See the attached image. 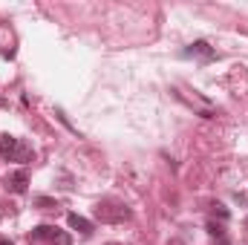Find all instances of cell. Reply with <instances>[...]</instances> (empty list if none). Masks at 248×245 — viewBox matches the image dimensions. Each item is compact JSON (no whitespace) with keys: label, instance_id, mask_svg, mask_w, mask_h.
Returning a JSON list of instances; mask_svg holds the SVG:
<instances>
[{"label":"cell","instance_id":"cell-1","mask_svg":"<svg viewBox=\"0 0 248 245\" xmlns=\"http://www.w3.org/2000/svg\"><path fill=\"white\" fill-rule=\"evenodd\" d=\"M95 216H98L101 222L119 225V222H127L133 214H130V208L122 205V202H98V205H95Z\"/></svg>","mask_w":248,"mask_h":245},{"label":"cell","instance_id":"cell-2","mask_svg":"<svg viewBox=\"0 0 248 245\" xmlns=\"http://www.w3.org/2000/svg\"><path fill=\"white\" fill-rule=\"evenodd\" d=\"M182 55H185V58H202V61H214V58H217V52L211 49L208 41H193Z\"/></svg>","mask_w":248,"mask_h":245},{"label":"cell","instance_id":"cell-3","mask_svg":"<svg viewBox=\"0 0 248 245\" xmlns=\"http://www.w3.org/2000/svg\"><path fill=\"white\" fill-rule=\"evenodd\" d=\"M6 184H9V190L12 193H26V184H29V173L26 170H15L9 179H6Z\"/></svg>","mask_w":248,"mask_h":245},{"label":"cell","instance_id":"cell-4","mask_svg":"<svg viewBox=\"0 0 248 245\" xmlns=\"http://www.w3.org/2000/svg\"><path fill=\"white\" fill-rule=\"evenodd\" d=\"M17 147H20V138H15V136H9V133H6V136H0V156H3V159H9V162H12V156H15V150H17Z\"/></svg>","mask_w":248,"mask_h":245},{"label":"cell","instance_id":"cell-5","mask_svg":"<svg viewBox=\"0 0 248 245\" xmlns=\"http://www.w3.org/2000/svg\"><path fill=\"white\" fill-rule=\"evenodd\" d=\"M66 222H69V228H72V231L93 234V222H90V219H84L81 214H69V216H66Z\"/></svg>","mask_w":248,"mask_h":245},{"label":"cell","instance_id":"cell-6","mask_svg":"<svg viewBox=\"0 0 248 245\" xmlns=\"http://www.w3.org/2000/svg\"><path fill=\"white\" fill-rule=\"evenodd\" d=\"M58 237V228L55 225H38L35 231H32V240L35 243H41V240H55Z\"/></svg>","mask_w":248,"mask_h":245},{"label":"cell","instance_id":"cell-7","mask_svg":"<svg viewBox=\"0 0 248 245\" xmlns=\"http://www.w3.org/2000/svg\"><path fill=\"white\" fill-rule=\"evenodd\" d=\"M12 162H32V147H26V144L20 141V147L15 150V156H12Z\"/></svg>","mask_w":248,"mask_h":245},{"label":"cell","instance_id":"cell-8","mask_svg":"<svg viewBox=\"0 0 248 245\" xmlns=\"http://www.w3.org/2000/svg\"><path fill=\"white\" fill-rule=\"evenodd\" d=\"M35 205H38V208H44V211L58 208V202H55V199H49V196H38V199H35Z\"/></svg>","mask_w":248,"mask_h":245},{"label":"cell","instance_id":"cell-9","mask_svg":"<svg viewBox=\"0 0 248 245\" xmlns=\"http://www.w3.org/2000/svg\"><path fill=\"white\" fill-rule=\"evenodd\" d=\"M52 245H72V240H69V234H66V231H58V237L52 240Z\"/></svg>","mask_w":248,"mask_h":245},{"label":"cell","instance_id":"cell-10","mask_svg":"<svg viewBox=\"0 0 248 245\" xmlns=\"http://www.w3.org/2000/svg\"><path fill=\"white\" fill-rule=\"evenodd\" d=\"M214 216H219V219H228V211H225L222 205H214Z\"/></svg>","mask_w":248,"mask_h":245},{"label":"cell","instance_id":"cell-11","mask_svg":"<svg viewBox=\"0 0 248 245\" xmlns=\"http://www.w3.org/2000/svg\"><path fill=\"white\" fill-rule=\"evenodd\" d=\"M0 245H12V243H9V240H3V237H0Z\"/></svg>","mask_w":248,"mask_h":245}]
</instances>
